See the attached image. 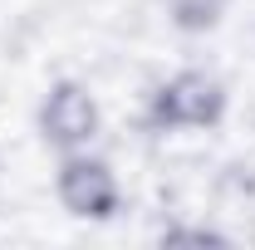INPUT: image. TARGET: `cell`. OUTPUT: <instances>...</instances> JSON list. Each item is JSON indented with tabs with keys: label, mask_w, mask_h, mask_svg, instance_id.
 <instances>
[{
	"label": "cell",
	"mask_w": 255,
	"mask_h": 250,
	"mask_svg": "<svg viewBox=\"0 0 255 250\" xmlns=\"http://www.w3.org/2000/svg\"><path fill=\"white\" fill-rule=\"evenodd\" d=\"M226 118V84L206 69H177L147 94L152 132H206Z\"/></svg>",
	"instance_id": "obj_1"
},
{
	"label": "cell",
	"mask_w": 255,
	"mask_h": 250,
	"mask_svg": "<svg viewBox=\"0 0 255 250\" xmlns=\"http://www.w3.org/2000/svg\"><path fill=\"white\" fill-rule=\"evenodd\" d=\"M54 196L74 221H113L123 206V187H118V172L94 157L89 147L59 157V172H54Z\"/></svg>",
	"instance_id": "obj_2"
},
{
	"label": "cell",
	"mask_w": 255,
	"mask_h": 250,
	"mask_svg": "<svg viewBox=\"0 0 255 250\" xmlns=\"http://www.w3.org/2000/svg\"><path fill=\"white\" fill-rule=\"evenodd\" d=\"M34 123H39V137H44L49 147H59V152H79V147H89V142L98 137L103 113H98V98L89 94V84H79V79H59V84H49V94L39 98Z\"/></svg>",
	"instance_id": "obj_3"
},
{
	"label": "cell",
	"mask_w": 255,
	"mask_h": 250,
	"mask_svg": "<svg viewBox=\"0 0 255 250\" xmlns=\"http://www.w3.org/2000/svg\"><path fill=\"white\" fill-rule=\"evenodd\" d=\"M172 5V25L182 34H206L216 30L226 20V10H231V0H167Z\"/></svg>",
	"instance_id": "obj_4"
},
{
	"label": "cell",
	"mask_w": 255,
	"mask_h": 250,
	"mask_svg": "<svg viewBox=\"0 0 255 250\" xmlns=\"http://www.w3.org/2000/svg\"><path fill=\"white\" fill-rule=\"evenodd\" d=\"M157 246H231V236L211 231V226H162Z\"/></svg>",
	"instance_id": "obj_5"
}]
</instances>
